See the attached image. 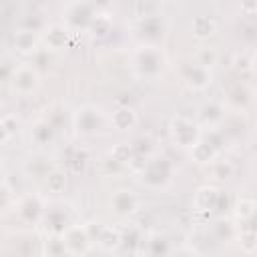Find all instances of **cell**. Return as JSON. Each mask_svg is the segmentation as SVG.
Instances as JSON below:
<instances>
[{
    "label": "cell",
    "mask_w": 257,
    "mask_h": 257,
    "mask_svg": "<svg viewBox=\"0 0 257 257\" xmlns=\"http://www.w3.org/2000/svg\"><path fill=\"white\" fill-rule=\"evenodd\" d=\"M249 66H251L253 74H257V52H255V54H253V58L249 60Z\"/></svg>",
    "instance_id": "cell-28"
},
{
    "label": "cell",
    "mask_w": 257,
    "mask_h": 257,
    "mask_svg": "<svg viewBox=\"0 0 257 257\" xmlns=\"http://www.w3.org/2000/svg\"><path fill=\"white\" fill-rule=\"evenodd\" d=\"M18 215L28 221V223H36L42 219L44 215V201L38 195H26L20 199L18 203Z\"/></svg>",
    "instance_id": "cell-12"
},
{
    "label": "cell",
    "mask_w": 257,
    "mask_h": 257,
    "mask_svg": "<svg viewBox=\"0 0 257 257\" xmlns=\"http://www.w3.org/2000/svg\"><path fill=\"white\" fill-rule=\"evenodd\" d=\"M110 120H112V126L116 131H131L137 124V114H135V110L131 106H118L112 112Z\"/></svg>",
    "instance_id": "cell-17"
},
{
    "label": "cell",
    "mask_w": 257,
    "mask_h": 257,
    "mask_svg": "<svg viewBox=\"0 0 257 257\" xmlns=\"http://www.w3.org/2000/svg\"><path fill=\"white\" fill-rule=\"evenodd\" d=\"M169 135L177 147L191 151L201 141V126L197 120H193L185 114H175L169 122Z\"/></svg>",
    "instance_id": "cell-2"
},
{
    "label": "cell",
    "mask_w": 257,
    "mask_h": 257,
    "mask_svg": "<svg viewBox=\"0 0 257 257\" xmlns=\"http://www.w3.org/2000/svg\"><path fill=\"white\" fill-rule=\"evenodd\" d=\"M110 159L116 161L118 165H124V163L131 165V163L137 159V151H135V147L128 145V143H118V145H114V147L110 149Z\"/></svg>",
    "instance_id": "cell-19"
},
{
    "label": "cell",
    "mask_w": 257,
    "mask_h": 257,
    "mask_svg": "<svg viewBox=\"0 0 257 257\" xmlns=\"http://www.w3.org/2000/svg\"><path fill=\"white\" fill-rule=\"evenodd\" d=\"M235 213L241 219H253V217H257V203L251 199H241L235 207Z\"/></svg>",
    "instance_id": "cell-24"
},
{
    "label": "cell",
    "mask_w": 257,
    "mask_h": 257,
    "mask_svg": "<svg viewBox=\"0 0 257 257\" xmlns=\"http://www.w3.org/2000/svg\"><path fill=\"white\" fill-rule=\"evenodd\" d=\"M18 133V118L16 114H4L2 120H0V137H2V143L8 145L12 137H16Z\"/></svg>",
    "instance_id": "cell-22"
},
{
    "label": "cell",
    "mask_w": 257,
    "mask_h": 257,
    "mask_svg": "<svg viewBox=\"0 0 257 257\" xmlns=\"http://www.w3.org/2000/svg\"><path fill=\"white\" fill-rule=\"evenodd\" d=\"M239 241H241V247H243L247 253H251V251L257 249V233L251 231V229H245V231L239 235Z\"/></svg>",
    "instance_id": "cell-26"
},
{
    "label": "cell",
    "mask_w": 257,
    "mask_h": 257,
    "mask_svg": "<svg viewBox=\"0 0 257 257\" xmlns=\"http://www.w3.org/2000/svg\"><path fill=\"white\" fill-rule=\"evenodd\" d=\"M72 124L78 135H94L102 126V110L96 106H80L72 114Z\"/></svg>",
    "instance_id": "cell-6"
},
{
    "label": "cell",
    "mask_w": 257,
    "mask_h": 257,
    "mask_svg": "<svg viewBox=\"0 0 257 257\" xmlns=\"http://www.w3.org/2000/svg\"><path fill=\"white\" fill-rule=\"evenodd\" d=\"M213 171L217 179H229L233 175V165L229 161H215L213 163Z\"/></svg>",
    "instance_id": "cell-27"
},
{
    "label": "cell",
    "mask_w": 257,
    "mask_h": 257,
    "mask_svg": "<svg viewBox=\"0 0 257 257\" xmlns=\"http://www.w3.org/2000/svg\"><path fill=\"white\" fill-rule=\"evenodd\" d=\"M173 165L165 157H157L153 161H147V165L141 171V183L149 189H161L171 181Z\"/></svg>",
    "instance_id": "cell-3"
},
{
    "label": "cell",
    "mask_w": 257,
    "mask_h": 257,
    "mask_svg": "<svg viewBox=\"0 0 257 257\" xmlns=\"http://www.w3.org/2000/svg\"><path fill=\"white\" fill-rule=\"evenodd\" d=\"M165 64H167L165 52L159 46H153V44L141 46L135 52V56H133V66H135L137 74L143 76V78H155V76H159L165 70Z\"/></svg>",
    "instance_id": "cell-1"
},
{
    "label": "cell",
    "mask_w": 257,
    "mask_h": 257,
    "mask_svg": "<svg viewBox=\"0 0 257 257\" xmlns=\"http://www.w3.org/2000/svg\"><path fill=\"white\" fill-rule=\"evenodd\" d=\"M219 60V54H217V50L215 48H201L199 52H197V64H201V66H205V68H211L215 62Z\"/></svg>",
    "instance_id": "cell-25"
},
{
    "label": "cell",
    "mask_w": 257,
    "mask_h": 257,
    "mask_svg": "<svg viewBox=\"0 0 257 257\" xmlns=\"http://www.w3.org/2000/svg\"><path fill=\"white\" fill-rule=\"evenodd\" d=\"M38 44H40V36L36 32L20 28L12 34V46L20 54H34L38 50Z\"/></svg>",
    "instance_id": "cell-13"
},
{
    "label": "cell",
    "mask_w": 257,
    "mask_h": 257,
    "mask_svg": "<svg viewBox=\"0 0 257 257\" xmlns=\"http://www.w3.org/2000/svg\"><path fill=\"white\" fill-rule=\"evenodd\" d=\"M52 137H54V128H52L50 122L40 120V122H36V124L32 126V141H34L36 145H46V143L52 141Z\"/></svg>",
    "instance_id": "cell-23"
},
{
    "label": "cell",
    "mask_w": 257,
    "mask_h": 257,
    "mask_svg": "<svg viewBox=\"0 0 257 257\" xmlns=\"http://www.w3.org/2000/svg\"><path fill=\"white\" fill-rule=\"evenodd\" d=\"M183 78L191 88L205 90L213 82V72H211V68H205L197 62H193V64H187L183 68Z\"/></svg>",
    "instance_id": "cell-9"
},
{
    "label": "cell",
    "mask_w": 257,
    "mask_h": 257,
    "mask_svg": "<svg viewBox=\"0 0 257 257\" xmlns=\"http://www.w3.org/2000/svg\"><path fill=\"white\" fill-rule=\"evenodd\" d=\"M219 201H221V191L217 187H211V185H203L195 191L193 195V207L197 211H215L219 207Z\"/></svg>",
    "instance_id": "cell-10"
},
{
    "label": "cell",
    "mask_w": 257,
    "mask_h": 257,
    "mask_svg": "<svg viewBox=\"0 0 257 257\" xmlns=\"http://www.w3.org/2000/svg\"><path fill=\"white\" fill-rule=\"evenodd\" d=\"M96 245L102 251H114V249H118L122 245V235H120L118 229L104 225L102 231H100V235H98V239H96Z\"/></svg>",
    "instance_id": "cell-16"
},
{
    "label": "cell",
    "mask_w": 257,
    "mask_h": 257,
    "mask_svg": "<svg viewBox=\"0 0 257 257\" xmlns=\"http://www.w3.org/2000/svg\"><path fill=\"white\" fill-rule=\"evenodd\" d=\"M58 237H60V241L64 245L66 255H70V257H82V255H86L88 249H90V243H92L86 225H68L64 229V233L58 235Z\"/></svg>",
    "instance_id": "cell-4"
},
{
    "label": "cell",
    "mask_w": 257,
    "mask_h": 257,
    "mask_svg": "<svg viewBox=\"0 0 257 257\" xmlns=\"http://www.w3.org/2000/svg\"><path fill=\"white\" fill-rule=\"evenodd\" d=\"M68 34L70 30L64 26V24H50V26H44V34H42V40L46 44V50H60L66 40H68Z\"/></svg>",
    "instance_id": "cell-14"
},
{
    "label": "cell",
    "mask_w": 257,
    "mask_h": 257,
    "mask_svg": "<svg viewBox=\"0 0 257 257\" xmlns=\"http://www.w3.org/2000/svg\"><path fill=\"white\" fill-rule=\"evenodd\" d=\"M46 223H48V229L54 233V235H62L64 229L68 227V219H66V213L60 211V209H52L46 213Z\"/></svg>",
    "instance_id": "cell-20"
},
{
    "label": "cell",
    "mask_w": 257,
    "mask_h": 257,
    "mask_svg": "<svg viewBox=\"0 0 257 257\" xmlns=\"http://www.w3.org/2000/svg\"><path fill=\"white\" fill-rule=\"evenodd\" d=\"M215 28H217V24H215V20L211 16H195L193 18V24H191V30H193V34L197 38L211 36L215 32Z\"/></svg>",
    "instance_id": "cell-18"
},
{
    "label": "cell",
    "mask_w": 257,
    "mask_h": 257,
    "mask_svg": "<svg viewBox=\"0 0 257 257\" xmlns=\"http://www.w3.org/2000/svg\"><path fill=\"white\" fill-rule=\"evenodd\" d=\"M94 10H92V4H86V2H76V4H68L66 6V28L68 30H78V28H90L92 20H94Z\"/></svg>",
    "instance_id": "cell-7"
},
{
    "label": "cell",
    "mask_w": 257,
    "mask_h": 257,
    "mask_svg": "<svg viewBox=\"0 0 257 257\" xmlns=\"http://www.w3.org/2000/svg\"><path fill=\"white\" fill-rule=\"evenodd\" d=\"M8 82H10L12 92H16L20 96H28L38 88L40 74H38L36 66H32V64H18V66L12 68V74H10Z\"/></svg>",
    "instance_id": "cell-5"
},
{
    "label": "cell",
    "mask_w": 257,
    "mask_h": 257,
    "mask_svg": "<svg viewBox=\"0 0 257 257\" xmlns=\"http://www.w3.org/2000/svg\"><path fill=\"white\" fill-rule=\"evenodd\" d=\"M139 205H141V201H139L137 193L131 189H118L110 197V207H112L114 215H118V217L135 215L139 211Z\"/></svg>",
    "instance_id": "cell-8"
},
{
    "label": "cell",
    "mask_w": 257,
    "mask_h": 257,
    "mask_svg": "<svg viewBox=\"0 0 257 257\" xmlns=\"http://www.w3.org/2000/svg\"><path fill=\"white\" fill-rule=\"evenodd\" d=\"M189 153H191V159L195 163H199V165H213L217 161V157H219V149H215L209 141H203V139Z\"/></svg>",
    "instance_id": "cell-15"
},
{
    "label": "cell",
    "mask_w": 257,
    "mask_h": 257,
    "mask_svg": "<svg viewBox=\"0 0 257 257\" xmlns=\"http://www.w3.org/2000/svg\"><path fill=\"white\" fill-rule=\"evenodd\" d=\"M225 122V108L221 102H207L201 106L199 110V126H209L211 131L221 128V124Z\"/></svg>",
    "instance_id": "cell-11"
},
{
    "label": "cell",
    "mask_w": 257,
    "mask_h": 257,
    "mask_svg": "<svg viewBox=\"0 0 257 257\" xmlns=\"http://www.w3.org/2000/svg\"><path fill=\"white\" fill-rule=\"evenodd\" d=\"M66 183H68V175L62 169H52L46 175V189L50 193H62L66 189Z\"/></svg>",
    "instance_id": "cell-21"
}]
</instances>
